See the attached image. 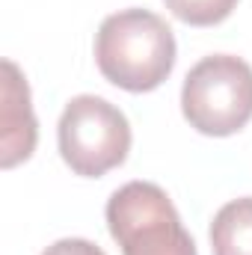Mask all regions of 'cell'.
Masks as SVG:
<instances>
[{
  "label": "cell",
  "mask_w": 252,
  "mask_h": 255,
  "mask_svg": "<svg viewBox=\"0 0 252 255\" xmlns=\"http://www.w3.org/2000/svg\"><path fill=\"white\" fill-rule=\"evenodd\" d=\"M42 255H104V250L83 238H63V241L51 244Z\"/></svg>",
  "instance_id": "obj_8"
},
{
  "label": "cell",
  "mask_w": 252,
  "mask_h": 255,
  "mask_svg": "<svg viewBox=\"0 0 252 255\" xmlns=\"http://www.w3.org/2000/svg\"><path fill=\"white\" fill-rule=\"evenodd\" d=\"M0 166L12 169L27 160L36 148V116L30 104V86L21 68L12 60H3V104H0Z\"/></svg>",
  "instance_id": "obj_5"
},
{
  "label": "cell",
  "mask_w": 252,
  "mask_h": 255,
  "mask_svg": "<svg viewBox=\"0 0 252 255\" xmlns=\"http://www.w3.org/2000/svg\"><path fill=\"white\" fill-rule=\"evenodd\" d=\"M101 74L125 92H151L175 68V36L148 9H122L101 21L95 36Z\"/></svg>",
  "instance_id": "obj_1"
},
{
  "label": "cell",
  "mask_w": 252,
  "mask_h": 255,
  "mask_svg": "<svg viewBox=\"0 0 252 255\" xmlns=\"http://www.w3.org/2000/svg\"><path fill=\"white\" fill-rule=\"evenodd\" d=\"M214 255H252V196L223 205L211 223Z\"/></svg>",
  "instance_id": "obj_6"
},
{
  "label": "cell",
  "mask_w": 252,
  "mask_h": 255,
  "mask_svg": "<svg viewBox=\"0 0 252 255\" xmlns=\"http://www.w3.org/2000/svg\"><path fill=\"white\" fill-rule=\"evenodd\" d=\"M163 3L178 21L190 27H214L226 21L238 6V0H163Z\"/></svg>",
  "instance_id": "obj_7"
},
{
  "label": "cell",
  "mask_w": 252,
  "mask_h": 255,
  "mask_svg": "<svg viewBox=\"0 0 252 255\" xmlns=\"http://www.w3.org/2000/svg\"><path fill=\"white\" fill-rule=\"evenodd\" d=\"M181 110L205 136H232L252 119V65L214 54L193 65L181 86Z\"/></svg>",
  "instance_id": "obj_2"
},
{
  "label": "cell",
  "mask_w": 252,
  "mask_h": 255,
  "mask_svg": "<svg viewBox=\"0 0 252 255\" xmlns=\"http://www.w3.org/2000/svg\"><path fill=\"white\" fill-rule=\"evenodd\" d=\"M57 136L63 160L83 178H101L104 172L122 166L130 151V125L125 113L98 95L71 98L60 116Z\"/></svg>",
  "instance_id": "obj_4"
},
{
  "label": "cell",
  "mask_w": 252,
  "mask_h": 255,
  "mask_svg": "<svg viewBox=\"0 0 252 255\" xmlns=\"http://www.w3.org/2000/svg\"><path fill=\"white\" fill-rule=\"evenodd\" d=\"M107 229L122 255H196L172 199L151 181H130L110 196Z\"/></svg>",
  "instance_id": "obj_3"
}]
</instances>
